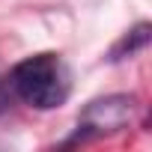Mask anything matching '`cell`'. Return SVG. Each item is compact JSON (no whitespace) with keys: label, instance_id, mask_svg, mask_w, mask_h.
Masks as SVG:
<instances>
[{"label":"cell","instance_id":"obj_1","mask_svg":"<svg viewBox=\"0 0 152 152\" xmlns=\"http://www.w3.org/2000/svg\"><path fill=\"white\" fill-rule=\"evenodd\" d=\"M9 90L36 110H54L69 99V69L60 60V54H33L12 69Z\"/></svg>","mask_w":152,"mask_h":152},{"label":"cell","instance_id":"obj_2","mask_svg":"<svg viewBox=\"0 0 152 152\" xmlns=\"http://www.w3.org/2000/svg\"><path fill=\"white\" fill-rule=\"evenodd\" d=\"M131 113H134V99H128V96L96 99V102L87 104L84 116L78 119V134H75V140H81L87 134H107V131L125 128Z\"/></svg>","mask_w":152,"mask_h":152},{"label":"cell","instance_id":"obj_3","mask_svg":"<svg viewBox=\"0 0 152 152\" xmlns=\"http://www.w3.org/2000/svg\"><path fill=\"white\" fill-rule=\"evenodd\" d=\"M149 42V24H140L137 30H131L125 39H122V45L113 51V57H119V54H134L137 48H143Z\"/></svg>","mask_w":152,"mask_h":152},{"label":"cell","instance_id":"obj_4","mask_svg":"<svg viewBox=\"0 0 152 152\" xmlns=\"http://www.w3.org/2000/svg\"><path fill=\"white\" fill-rule=\"evenodd\" d=\"M6 107H9V90L3 87V81H0V113H3Z\"/></svg>","mask_w":152,"mask_h":152}]
</instances>
